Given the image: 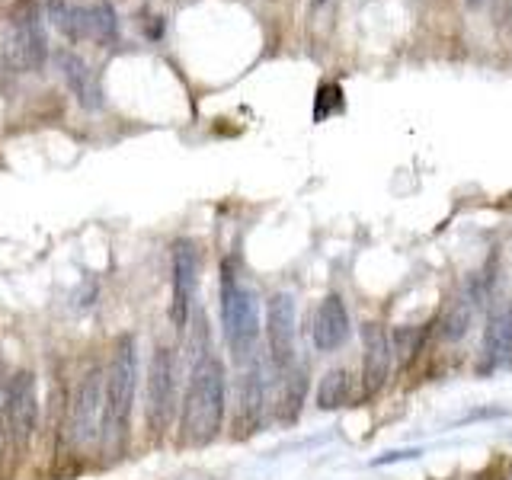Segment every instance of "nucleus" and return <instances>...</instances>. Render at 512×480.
<instances>
[{
    "mask_svg": "<svg viewBox=\"0 0 512 480\" xmlns=\"http://www.w3.org/2000/svg\"><path fill=\"white\" fill-rule=\"evenodd\" d=\"M224 420V365L208 352L189 372L183 410H180V439L183 445L202 448L221 432Z\"/></svg>",
    "mask_w": 512,
    "mask_h": 480,
    "instance_id": "1",
    "label": "nucleus"
},
{
    "mask_svg": "<svg viewBox=\"0 0 512 480\" xmlns=\"http://www.w3.org/2000/svg\"><path fill=\"white\" fill-rule=\"evenodd\" d=\"M135 388H138V340L132 333H122L112 346V359L103 381V439L109 445H119L128 436L135 407Z\"/></svg>",
    "mask_w": 512,
    "mask_h": 480,
    "instance_id": "2",
    "label": "nucleus"
},
{
    "mask_svg": "<svg viewBox=\"0 0 512 480\" xmlns=\"http://www.w3.org/2000/svg\"><path fill=\"white\" fill-rule=\"evenodd\" d=\"M221 324L231 352L237 359H247L260 336V308H256V295L237 279L234 263H224L221 269Z\"/></svg>",
    "mask_w": 512,
    "mask_h": 480,
    "instance_id": "3",
    "label": "nucleus"
},
{
    "mask_svg": "<svg viewBox=\"0 0 512 480\" xmlns=\"http://www.w3.org/2000/svg\"><path fill=\"white\" fill-rule=\"evenodd\" d=\"M45 29H42V10L36 0H26L13 13L7 23V39L0 55L13 71H32L45 61Z\"/></svg>",
    "mask_w": 512,
    "mask_h": 480,
    "instance_id": "4",
    "label": "nucleus"
},
{
    "mask_svg": "<svg viewBox=\"0 0 512 480\" xmlns=\"http://www.w3.org/2000/svg\"><path fill=\"white\" fill-rule=\"evenodd\" d=\"M103 381H106V372L90 368V372L80 378L77 391L71 397L68 432L77 448H90L96 439H103V404H106Z\"/></svg>",
    "mask_w": 512,
    "mask_h": 480,
    "instance_id": "5",
    "label": "nucleus"
},
{
    "mask_svg": "<svg viewBox=\"0 0 512 480\" xmlns=\"http://www.w3.org/2000/svg\"><path fill=\"white\" fill-rule=\"evenodd\" d=\"M52 16L77 42H93V45L116 42L119 20H116V10H112L109 0H90V4H74V7L52 4Z\"/></svg>",
    "mask_w": 512,
    "mask_h": 480,
    "instance_id": "6",
    "label": "nucleus"
},
{
    "mask_svg": "<svg viewBox=\"0 0 512 480\" xmlns=\"http://www.w3.org/2000/svg\"><path fill=\"white\" fill-rule=\"evenodd\" d=\"M148 426L151 432H164L176 413V359L173 349L157 346L148 365Z\"/></svg>",
    "mask_w": 512,
    "mask_h": 480,
    "instance_id": "7",
    "label": "nucleus"
},
{
    "mask_svg": "<svg viewBox=\"0 0 512 480\" xmlns=\"http://www.w3.org/2000/svg\"><path fill=\"white\" fill-rule=\"evenodd\" d=\"M4 420L10 429V439L16 448H26L39 429V391H36V375L32 372H16L7 384V407Z\"/></svg>",
    "mask_w": 512,
    "mask_h": 480,
    "instance_id": "8",
    "label": "nucleus"
},
{
    "mask_svg": "<svg viewBox=\"0 0 512 480\" xmlns=\"http://www.w3.org/2000/svg\"><path fill=\"white\" fill-rule=\"evenodd\" d=\"M196 288H199V250L192 240H176L173 244V301H170L173 327L183 330L189 324Z\"/></svg>",
    "mask_w": 512,
    "mask_h": 480,
    "instance_id": "9",
    "label": "nucleus"
},
{
    "mask_svg": "<svg viewBox=\"0 0 512 480\" xmlns=\"http://www.w3.org/2000/svg\"><path fill=\"white\" fill-rule=\"evenodd\" d=\"M266 343L272 365L285 372L295 359V301L292 295H272L266 304Z\"/></svg>",
    "mask_w": 512,
    "mask_h": 480,
    "instance_id": "10",
    "label": "nucleus"
},
{
    "mask_svg": "<svg viewBox=\"0 0 512 480\" xmlns=\"http://www.w3.org/2000/svg\"><path fill=\"white\" fill-rule=\"evenodd\" d=\"M512 362V298L500 301L487 317L484 327V346H480V375H490L496 368Z\"/></svg>",
    "mask_w": 512,
    "mask_h": 480,
    "instance_id": "11",
    "label": "nucleus"
},
{
    "mask_svg": "<svg viewBox=\"0 0 512 480\" xmlns=\"http://www.w3.org/2000/svg\"><path fill=\"white\" fill-rule=\"evenodd\" d=\"M362 381H365V397L378 394L391 375V340L381 324H365L362 327Z\"/></svg>",
    "mask_w": 512,
    "mask_h": 480,
    "instance_id": "12",
    "label": "nucleus"
},
{
    "mask_svg": "<svg viewBox=\"0 0 512 480\" xmlns=\"http://www.w3.org/2000/svg\"><path fill=\"white\" fill-rule=\"evenodd\" d=\"M349 340V311L340 295H327L314 314V346L320 352H333Z\"/></svg>",
    "mask_w": 512,
    "mask_h": 480,
    "instance_id": "13",
    "label": "nucleus"
},
{
    "mask_svg": "<svg viewBox=\"0 0 512 480\" xmlns=\"http://www.w3.org/2000/svg\"><path fill=\"white\" fill-rule=\"evenodd\" d=\"M58 68L64 74V84L71 87V93L77 96L80 106H84V109H100L103 106L100 74H96L84 58L74 55V52H58Z\"/></svg>",
    "mask_w": 512,
    "mask_h": 480,
    "instance_id": "14",
    "label": "nucleus"
},
{
    "mask_svg": "<svg viewBox=\"0 0 512 480\" xmlns=\"http://www.w3.org/2000/svg\"><path fill=\"white\" fill-rule=\"evenodd\" d=\"M266 407V375L260 365H253L250 372L240 381V407H237V426L253 432V426L260 423Z\"/></svg>",
    "mask_w": 512,
    "mask_h": 480,
    "instance_id": "15",
    "label": "nucleus"
},
{
    "mask_svg": "<svg viewBox=\"0 0 512 480\" xmlns=\"http://www.w3.org/2000/svg\"><path fill=\"white\" fill-rule=\"evenodd\" d=\"M304 391H308V378H304L301 368H285V381H282V394H279V404H276V416L282 423H295L301 404H304Z\"/></svg>",
    "mask_w": 512,
    "mask_h": 480,
    "instance_id": "16",
    "label": "nucleus"
},
{
    "mask_svg": "<svg viewBox=\"0 0 512 480\" xmlns=\"http://www.w3.org/2000/svg\"><path fill=\"white\" fill-rule=\"evenodd\" d=\"M349 404V372L346 368H330L317 384V407L320 410H340Z\"/></svg>",
    "mask_w": 512,
    "mask_h": 480,
    "instance_id": "17",
    "label": "nucleus"
},
{
    "mask_svg": "<svg viewBox=\"0 0 512 480\" xmlns=\"http://www.w3.org/2000/svg\"><path fill=\"white\" fill-rule=\"evenodd\" d=\"M471 324H474V304H471L468 295H461L458 301L448 304V311L442 317V336L448 343H458V340L468 336Z\"/></svg>",
    "mask_w": 512,
    "mask_h": 480,
    "instance_id": "18",
    "label": "nucleus"
},
{
    "mask_svg": "<svg viewBox=\"0 0 512 480\" xmlns=\"http://www.w3.org/2000/svg\"><path fill=\"white\" fill-rule=\"evenodd\" d=\"M423 336H426L423 327H400V330L394 333V346H391V352L397 349L400 362L410 365V362L416 359V352H420V346H423Z\"/></svg>",
    "mask_w": 512,
    "mask_h": 480,
    "instance_id": "19",
    "label": "nucleus"
},
{
    "mask_svg": "<svg viewBox=\"0 0 512 480\" xmlns=\"http://www.w3.org/2000/svg\"><path fill=\"white\" fill-rule=\"evenodd\" d=\"M343 109V90L340 84H320L317 87V103H314V122L330 119L333 112Z\"/></svg>",
    "mask_w": 512,
    "mask_h": 480,
    "instance_id": "20",
    "label": "nucleus"
},
{
    "mask_svg": "<svg viewBox=\"0 0 512 480\" xmlns=\"http://www.w3.org/2000/svg\"><path fill=\"white\" fill-rule=\"evenodd\" d=\"M474 480H506V474H503V468H487V471H480Z\"/></svg>",
    "mask_w": 512,
    "mask_h": 480,
    "instance_id": "21",
    "label": "nucleus"
},
{
    "mask_svg": "<svg viewBox=\"0 0 512 480\" xmlns=\"http://www.w3.org/2000/svg\"><path fill=\"white\" fill-rule=\"evenodd\" d=\"M468 4H471V7H477V4H484V0H468Z\"/></svg>",
    "mask_w": 512,
    "mask_h": 480,
    "instance_id": "22",
    "label": "nucleus"
},
{
    "mask_svg": "<svg viewBox=\"0 0 512 480\" xmlns=\"http://www.w3.org/2000/svg\"><path fill=\"white\" fill-rule=\"evenodd\" d=\"M509 480H512V471H509Z\"/></svg>",
    "mask_w": 512,
    "mask_h": 480,
    "instance_id": "23",
    "label": "nucleus"
}]
</instances>
